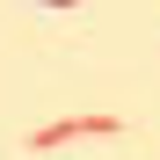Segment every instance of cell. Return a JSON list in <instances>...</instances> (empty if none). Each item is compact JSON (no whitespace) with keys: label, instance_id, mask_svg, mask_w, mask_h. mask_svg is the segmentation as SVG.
I'll return each mask as SVG.
<instances>
[{"label":"cell","instance_id":"6da1fadb","mask_svg":"<svg viewBox=\"0 0 160 160\" xmlns=\"http://www.w3.org/2000/svg\"><path fill=\"white\" fill-rule=\"evenodd\" d=\"M117 131H124V124H117L109 109H88V117H58V124H37V131H29V146H37V153H51V146H66V138H117Z\"/></svg>","mask_w":160,"mask_h":160},{"label":"cell","instance_id":"7a4b0ae2","mask_svg":"<svg viewBox=\"0 0 160 160\" xmlns=\"http://www.w3.org/2000/svg\"><path fill=\"white\" fill-rule=\"evenodd\" d=\"M37 8H80V0H37Z\"/></svg>","mask_w":160,"mask_h":160}]
</instances>
